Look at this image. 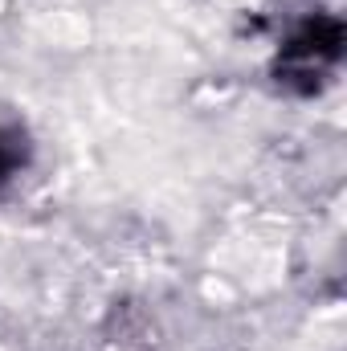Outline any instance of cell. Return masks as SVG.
<instances>
[{
  "mask_svg": "<svg viewBox=\"0 0 347 351\" xmlns=\"http://www.w3.org/2000/svg\"><path fill=\"white\" fill-rule=\"evenodd\" d=\"M21 143H25L21 135L0 131V180H8V176L16 172V164H21V156H25V147H21Z\"/></svg>",
  "mask_w": 347,
  "mask_h": 351,
  "instance_id": "1",
  "label": "cell"
}]
</instances>
